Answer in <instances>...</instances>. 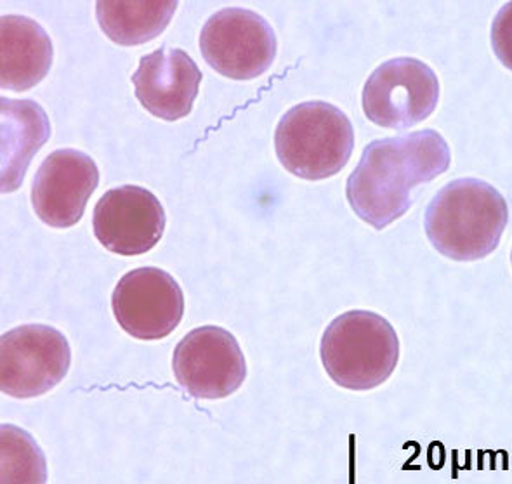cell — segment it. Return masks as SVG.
I'll use <instances>...</instances> for the list:
<instances>
[{
  "mask_svg": "<svg viewBox=\"0 0 512 484\" xmlns=\"http://www.w3.org/2000/svg\"><path fill=\"white\" fill-rule=\"evenodd\" d=\"M452 153L434 129L375 139L351 172L346 197L356 216L377 231L405 216L412 191L450 169Z\"/></svg>",
  "mask_w": 512,
  "mask_h": 484,
  "instance_id": "obj_1",
  "label": "cell"
},
{
  "mask_svg": "<svg viewBox=\"0 0 512 484\" xmlns=\"http://www.w3.org/2000/svg\"><path fill=\"white\" fill-rule=\"evenodd\" d=\"M509 223V205L492 184L462 177L445 184L424 216L429 242L452 261H480L499 247Z\"/></svg>",
  "mask_w": 512,
  "mask_h": 484,
  "instance_id": "obj_2",
  "label": "cell"
},
{
  "mask_svg": "<svg viewBox=\"0 0 512 484\" xmlns=\"http://www.w3.org/2000/svg\"><path fill=\"white\" fill-rule=\"evenodd\" d=\"M323 368L349 391H370L388 382L400 361V339L381 314L355 309L330 323L320 344Z\"/></svg>",
  "mask_w": 512,
  "mask_h": 484,
  "instance_id": "obj_3",
  "label": "cell"
},
{
  "mask_svg": "<svg viewBox=\"0 0 512 484\" xmlns=\"http://www.w3.org/2000/svg\"><path fill=\"white\" fill-rule=\"evenodd\" d=\"M275 150L290 174L322 181L348 164L355 150V129L341 108L327 101H304L280 118Z\"/></svg>",
  "mask_w": 512,
  "mask_h": 484,
  "instance_id": "obj_4",
  "label": "cell"
},
{
  "mask_svg": "<svg viewBox=\"0 0 512 484\" xmlns=\"http://www.w3.org/2000/svg\"><path fill=\"white\" fill-rule=\"evenodd\" d=\"M440 80L421 59L394 58L375 68L363 87L362 105L372 124L405 131L433 115Z\"/></svg>",
  "mask_w": 512,
  "mask_h": 484,
  "instance_id": "obj_5",
  "label": "cell"
},
{
  "mask_svg": "<svg viewBox=\"0 0 512 484\" xmlns=\"http://www.w3.org/2000/svg\"><path fill=\"white\" fill-rule=\"evenodd\" d=\"M72 349L60 330L21 325L0 341V389L16 399L39 398L65 379Z\"/></svg>",
  "mask_w": 512,
  "mask_h": 484,
  "instance_id": "obj_6",
  "label": "cell"
},
{
  "mask_svg": "<svg viewBox=\"0 0 512 484\" xmlns=\"http://www.w3.org/2000/svg\"><path fill=\"white\" fill-rule=\"evenodd\" d=\"M200 53L217 73L231 80H250L270 70L276 35L261 14L226 7L212 14L200 32Z\"/></svg>",
  "mask_w": 512,
  "mask_h": 484,
  "instance_id": "obj_7",
  "label": "cell"
},
{
  "mask_svg": "<svg viewBox=\"0 0 512 484\" xmlns=\"http://www.w3.org/2000/svg\"><path fill=\"white\" fill-rule=\"evenodd\" d=\"M172 370L179 386L197 399L228 398L247 377V363L235 335L216 325L184 335L174 349Z\"/></svg>",
  "mask_w": 512,
  "mask_h": 484,
  "instance_id": "obj_8",
  "label": "cell"
},
{
  "mask_svg": "<svg viewBox=\"0 0 512 484\" xmlns=\"http://www.w3.org/2000/svg\"><path fill=\"white\" fill-rule=\"evenodd\" d=\"M112 308L125 334L138 341H160L183 320V290L164 269H132L113 290Z\"/></svg>",
  "mask_w": 512,
  "mask_h": 484,
  "instance_id": "obj_9",
  "label": "cell"
},
{
  "mask_svg": "<svg viewBox=\"0 0 512 484\" xmlns=\"http://www.w3.org/2000/svg\"><path fill=\"white\" fill-rule=\"evenodd\" d=\"M165 210L151 191L125 184L106 191L92 216L98 242L117 256H141L150 252L164 235Z\"/></svg>",
  "mask_w": 512,
  "mask_h": 484,
  "instance_id": "obj_10",
  "label": "cell"
},
{
  "mask_svg": "<svg viewBox=\"0 0 512 484\" xmlns=\"http://www.w3.org/2000/svg\"><path fill=\"white\" fill-rule=\"evenodd\" d=\"M98 184V165L89 155L70 148L53 151L33 177V210L51 228H72Z\"/></svg>",
  "mask_w": 512,
  "mask_h": 484,
  "instance_id": "obj_11",
  "label": "cell"
},
{
  "mask_svg": "<svg viewBox=\"0 0 512 484\" xmlns=\"http://www.w3.org/2000/svg\"><path fill=\"white\" fill-rule=\"evenodd\" d=\"M131 79L146 112L176 122L193 110L202 72L183 49H157L141 58Z\"/></svg>",
  "mask_w": 512,
  "mask_h": 484,
  "instance_id": "obj_12",
  "label": "cell"
},
{
  "mask_svg": "<svg viewBox=\"0 0 512 484\" xmlns=\"http://www.w3.org/2000/svg\"><path fill=\"white\" fill-rule=\"evenodd\" d=\"M53 65V42L37 21L20 14L0 20V86L23 92L46 79Z\"/></svg>",
  "mask_w": 512,
  "mask_h": 484,
  "instance_id": "obj_13",
  "label": "cell"
},
{
  "mask_svg": "<svg viewBox=\"0 0 512 484\" xmlns=\"http://www.w3.org/2000/svg\"><path fill=\"white\" fill-rule=\"evenodd\" d=\"M2 191L20 188L35 153L51 138V124L32 99L2 98Z\"/></svg>",
  "mask_w": 512,
  "mask_h": 484,
  "instance_id": "obj_14",
  "label": "cell"
},
{
  "mask_svg": "<svg viewBox=\"0 0 512 484\" xmlns=\"http://www.w3.org/2000/svg\"><path fill=\"white\" fill-rule=\"evenodd\" d=\"M176 0H101L96 16L101 30L119 46H141L169 27Z\"/></svg>",
  "mask_w": 512,
  "mask_h": 484,
  "instance_id": "obj_15",
  "label": "cell"
},
{
  "mask_svg": "<svg viewBox=\"0 0 512 484\" xmlns=\"http://www.w3.org/2000/svg\"><path fill=\"white\" fill-rule=\"evenodd\" d=\"M2 434V474L0 483H46V457L35 439L20 427L4 424Z\"/></svg>",
  "mask_w": 512,
  "mask_h": 484,
  "instance_id": "obj_16",
  "label": "cell"
},
{
  "mask_svg": "<svg viewBox=\"0 0 512 484\" xmlns=\"http://www.w3.org/2000/svg\"><path fill=\"white\" fill-rule=\"evenodd\" d=\"M493 53L512 72V2L500 9L492 23Z\"/></svg>",
  "mask_w": 512,
  "mask_h": 484,
  "instance_id": "obj_17",
  "label": "cell"
},
{
  "mask_svg": "<svg viewBox=\"0 0 512 484\" xmlns=\"http://www.w3.org/2000/svg\"><path fill=\"white\" fill-rule=\"evenodd\" d=\"M511 262H512V252H511Z\"/></svg>",
  "mask_w": 512,
  "mask_h": 484,
  "instance_id": "obj_18",
  "label": "cell"
}]
</instances>
